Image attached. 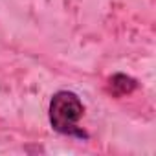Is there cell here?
<instances>
[{
  "instance_id": "1",
  "label": "cell",
  "mask_w": 156,
  "mask_h": 156,
  "mask_svg": "<svg viewBox=\"0 0 156 156\" xmlns=\"http://www.w3.org/2000/svg\"><path fill=\"white\" fill-rule=\"evenodd\" d=\"M50 125L55 132L70 138L88 140V134L79 127V119L85 116V105L79 96L70 90H59L50 101Z\"/></svg>"
},
{
  "instance_id": "2",
  "label": "cell",
  "mask_w": 156,
  "mask_h": 156,
  "mask_svg": "<svg viewBox=\"0 0 156 156\" xmlns=\"http://www.w3.org/2000/svg\"><path fill=\"white\" fill-rule=\"evenodd\" d=\"M108 87H110V92L114 96H125L136 88V81L125 73H116L108 79Z\"/></svg>"
}]
</instances>
